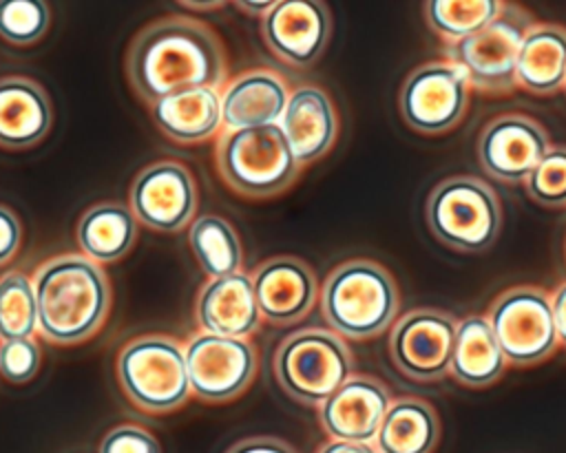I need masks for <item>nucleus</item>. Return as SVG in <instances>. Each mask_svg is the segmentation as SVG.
<instances>
[{"instance_id": "nucleus-6", "label": "nucleus", "mask_w": 566, "mask_h": 453, "mask_svg": "<svg viewBox=\"0 0 566 453\" xmlns=\"http://www.w3.org/2000/svg\"><path fill=\"white\" fill-rule=\"evenodd\" d=\"M433 236L451 250L478 254L500 234L502 210L497 194L478 177H449L440 181L424 206Z\"/></svg>"}, {"instance_id": "nucleus-15", "label": "nucleus", "mask_w": 566, "mask_h": 453, "mask_svg": "<svg viewBox=\"0 0 566 453\" xmlns=\"http://www.w3.org/2000/svg\"><path fill=\"white\" fill-rule=\"evenodd\" d=\"M548 148L544 128L524 115H502L489 122L478 139L482 168L504 183L526 181Z\"/></svg>"}, {"instance_id": "nucleus-21", "label": "nucleus", "mask_w": 566, "mask_h": 453, "mask_svg": "<svg viewBox=\"0 0 566 453\" xmlns=\"http://www.w3.org/2000/svg\"><path fill=\"white\" fill-rule=\"evenodd\" d=\"M53 124L46 91L31 77H0V146L24 150L40 144Z\"/></svg>"}, {"instance_id": "nucleus-8", "label": "nucleus", "mask_w": 566, "mask_h": 453, "mask_svg": "<svg viewBox=\"0 0 566 453\" xmlns=\"http://www.w3.org/2000/svg\"><path fill=\"white\" fill-rule=\"evenodd\" d=\"M531 31V18L515 4H502L500 13L478 33L449 42L447 57L467 82L480 91H509L517 77V55L524 35Z\"/></svg>"}, {"instance_id": "nucleus-37", "label": "nucleus", "mask_w": 566, "mask_h": 453, "mask_svg": "<svg viewBox=\"0 0 566 453\" xmlns=\"http://www.w3.org/2000/svg\"><path fill=\"white\" fill-rule=\"evenodd\" d=\"M316 453H378L367 442H347V440H332L323 444Z\"/></svg>"}, {"instance_id": "nucleus-2", "label": "nucleus", "mask_w": 566, "mask_h": 453, "mask_svg": "<svg viewBox=\"0 0 566 453\" xmlns=\"http://www.w3.org/2000/svg\"><path fill=\"white\" fill-rule=\"evenodd\" d=\"M38 331L53 345L93 338L111 309L113 292L99 263L84 254H57L33 274Z\"/></svg>"}, {"instance_id": "nucleus-18", "label": "nucleus", "mask_w": 566, "mask_h": 453, "mask_svg": "<svg viewBox=\"0 0 566 453\" xmlns=\"http://www.w3.org/2000/svg\"><path fill=\"white\" fill-rule=\"evenodd\" d=\"M195 314L206 334L230 338H248L254 334L261 325V312L252 274L239 270L221 278H210L197 296Z\"/></svg>"}, {"instance_id": "nucleus-17", "label": "nucleus", "mask_w": 566, "mask_h": 453, "mask_svg": "<svg viewBox=\"0 0 566 453\" xmlns=\"http://www.w3.org/2000/svg\"><path fill=\"white\" fill-rule=\"evenodd\" d=\"M387 387L371 376H349L321 407L323 429L334 440L371 442L389 411Z\"/></svg>"}, {"instance_id": "nucleus-36", "label": "nucleus", "mask_w": 566, "mask_h": 453, "mask_svg": "<svg viewBox=\"0 0 566 453\" xmlns=\"http://www.w3.org/2000/svg\"><path fill=\"white\" fill-rule=\"evenodd\" d=\"M551 307H553V318H555V329H557V338L559 343L566 345V283H562L553 298H551Z\"/></svg>"}, {"instance_id": "nucleus-27", "label": "nucleus", "mask_w": 566, "mask_h": 453, "mask_svg": "<svg viewBox=\"0 0 566 453\" xmlns=\"http://www.w3.org/2000/svg\"><path fill=\"white\" fill-rule=\"evenodd\" d=\"M188 245L199 267L210 278H221L241 270L243 247L237 230L223 217H197L188 228Z\"/></svg>"}, {"instance_id": "nucleus-30", "label": "nucleus", "mask_w": 566, "mask_h": 453, "mask_svg": "<svg viewBox=\"0 0 566 453\" xmlns=\"http://www.w3.org/2000/svg\"><path fill=\"white\" fill-rule=\"evenodd\" d=\"M49 4L42 0H0V38L15 46H31L49 29Z\"/></svg>"}, {"instance_id": "nucleus-19", "label": "nucleus", "mask_w": 566, "mask_h": 453, "mask_svg": "<svg viewBox=\"0 0 566 453\" xmlns=\"http://www.w3.org/2000/svg\"><path fill=\"white\" fill-rule=\"evenodd\" d=\"M279 126L303 168L329 152L338 135V115L329 95L307 84L290 93Z\"/></svg>"}, {"instance_id": "nucleus-5", "label": "nucleus", "mask_w": 566, "mask_h": 453, "mask_svg": "<svg viewBox=\"0 0 566 453\" xmlns=\"http://www.w3.org/2000/svg\"><path fill=\"white\" fill-rule=\"evenodd\" d=\"M115 373L126 398L146 413H170L192 396L186 351L179 340L146 334L128 340L117 356Z\"/></svg>"}, {"instance_id": "nucleus-10", "label": "nucleus", "mask_w": 566, "mask_h": 453, "mask_svg": "<svg viewBox=\"0 0 566 453\" xmlns=\"http://www.w3.org/2000/svg\"><path fill=\"white\" fill-rule=\"evenodd\" d=\"M186 369L192 396L203 402L239 398L256 376V351L248 338L197 334L186 347Z\"/></svg>"}, {"instance_id": "nucleus-22", "label": "nucleus", "mask_w": 566, "mask_h": 453, "mask_svg": "<svg viewBox=\"0 0 566 453\" xmlns=\"http://www.w3.org/2000/svg\"><path fill=\"white\" fill-rule=\"evenodd\" d=\"M148 110L157 128L179 144L206 141L223 126L221 93L210 86L166 95L148 104Z\"/></svg>"}, {"instance_id": "nucleus-29", "label": "nucleus", "mask_w": 566, "mask_h": 453, "mask_svg": "<svg viewBox=\"0 0 566 453\" xmlns=\"http://www.w3.org/2000/svg\"><path fill=\"white\" fill-rule=\"evenodd\" d=\"M502 9L495 0H431L424 4L429 27L449 42L464 40L482 31Z\"/></svg>"}, {"instance_id": "nucleus-32", "label": "nucleus", "mask_w": 566, "mask_h": 453, "mask_svg": "<svg viewBox=\"0 0 566 453\" xmlns=\"http://www.w3.org/2000/svg\"><path fill=\"white\" fill-rule=\"evenodd\" d=\"M42 365V351L35 338L4 340L0 343V376L13 384L35 378Z\"/></svg>"}, {"instance_id": "nucleus-3", "label": "nucleus", "mask_w": 566, "mask_h": 453, "mask_svg": "<svg viewBox=\"0 0 566 453\" xmlns=\"http://www.w3.org/2000/svg\"><path fill=\"white\" fill-rule=\"evenodd\" d=\"M321 312L340 338L365 340L394 323L398 287L382 265L352 259L327 274L321 287Z\"/></svg>"}, {"instance_id": "nucleus-25", "label": "nucleus", "mask_w": 566, "mask_h": 453, "mask_svg": "<svg viewBox=\"0 0 566 453\" xmlns=\"http://www.w3.org/2000/svg\"><path fill=\"white\" fill-rule=\"evenodd\" d=\"M515 77L535 95L562 88L566 80V31L555 24L531 27L520 46Z\"/></svg>"}, {"instance_id": "nucleus-40", "label": "nucleus", "mask_w": 566, "mask_h": 453, "mask_svg": "<svg viewBox=\"0 0 566 453\" xmlns=\"http://www.w3.org/2000/svg\"><path fill=\"white\" fill-rule=\"evenodd\" d=\"M564 86H566V80H564Z\"/></svg>"}, {"instance_id": "nucleus-1", "label": "nucleus", "mask_w": 566, "mask_h": 453, "mask_svg": "<svg viewBox=\"0 0 566 453\" xmlns=\"http://www.w3.org/2000/svg\"><path fill=\"white\" fill-rule=\"evenodd\" d=\"M126 75L146 104L186 88H219L226 80V51L219 35L201 20L166 15L133 38Z\"/></svg>"}, {"instance_id": "nucleus-20", "label": "nucleus", "mask_w": 566, "mask_h": 453, "mask_svg": "<svg viewBox=\"0 0 566 453\" xmlns=\"http://www.w3.org/2000/svg\"><path fill=\"white\" fill-rule=\"evenodd\" d=\"M290 99L287 84L268 69L245 71L221 93V119L226 130L281 124Z\"/></svg>"}, {"instance_id": "nucleus-38", "label": "nucleus", "mask_w": 566, "mask_h": 453, "mask_svg": "<svg viewBox=\"0 0 566 453\" xmlns=\"http://www.w3.org/2000/svg\"><path fill=\"white\" fill-rule=\"evenodd\" d=\"M274 2H239V9L248 11V13H268L272 9Z\"/></svg>"}, {"instance_id": "nucleus-34", "label": "nucleus", "mask_w": 566, "mask_h": 453, "mask_svg": "<svg viewBox=\"0 0 566 453\" xmlns=\"http://www.w3.org/2000/svg\"><path fill=\"white\" fill-rule=\"evenodd\" d=\"M22 243V225L18 217L0 206V265H7L20 250Z\"/></svg>"}, {"instance_id": "nucleus-4", "label": "nucleus", "mask_w": 566, "mask_h": 453, "mask_svg": "<svg viewBox=\"0 0 566 453\" xmlns=\"http://www.w3.org/2000/svg\"><path fill=\"white\" fill-rule=\"evenodd\" d=\"M214 159L221 179L234 192L250 199L281 194L301 172V164L279 124L223 130L217 141Z\"/></svg>"}, {"instance_id": "nucleus-11", "label": "nucleus", "mask_w": 566, "mask_h": 453, "mask_svg": "<svg viewBox=\"0 0 566 453\" xmlns=\"http://www.w3.org/2000/svg\"><path fill=\"white\" fill-rule=\"evenodd\" d=\"M469 82L451 62H429L418 66L398 95V106L407 126L418 133L438 135L451 130L464 115Z\"/></svg>"}, {"instance_id": "nucleus-16", "label": "nucleus", "mask_w": 566, "mask_h": 453, "mask_svg": "<svg viewBox=\"0 0 566 453\" xmlns=\"http://www.w3.org/2000/svg\"><path fill=\"white\" fill-rule=\"evenodd\" d=\"M261 318L274 325H292L310 314L318 296L312 267L292 254L268 259L252 274Z\"/></svg>"}, {"instance_id": "nucleus-23", "label": "nucleus", "mask_w": 566, "mask_h": 453, "mask_svg": "<svg viewBox=\"0 0 566 453\" xmlns=\"http://www.w3.org/2000/svg\"><path fill=\"white\" fill-rule=\"evenodd\" d=\"M137 219L130 206L102 201L91 206L77 221L75 239L82 254L99 265L124 259L137 239Z\"/></svg>"}, {"instance_id": "nucleus-13", "label": "nucleus", "mask_w": 566, "mask_h": 453, "mask_svg": "<svg viewBox=\"0 0 566 453\" xmlns=\"http://www.w3.org/2000/svg\"><path fill=\"white\" fill-rule=\"evenodd\" d=\"M128 201L139 223L157 232H179L195 221L199 194L188 166L161 159L137 172Z\"/></svg>"}, {"instance_id": "nucleus-9", "label": "nucleus", "mask_w": 566, "mask_h": 453, "mask_svg": "<svg viewBox=\"0 0 566 453\" xmlns=\"http://www.w3.org/2000/svg\"><path fill=\"white\" fill-rule=\"evenodd\" d=\"M489 323L506 360L513 365L542 362L559 343L551 298L539 287L520 285L506 289L493 303Z\"/></svg>"}, {"instance_id": "nucleus-39", "label": "nucleus", "mask_w": 566, "mask_h": 453, "mask_svg": "<svg viewBox=\"0 0 566 453\" xmlns=\"http://www.w3.org/2000/svg\"><path fill=\"white\" fill-rule=\"evenodd\" d=\"M186 7H195V9H212V7H221V2H217V4H199V2H186Z\"/></svg>"}, {"instance_id": "nucleus-12", "label": "nucleus", "mask_w": 566, "mask_h": 453, "mask_svg": "<svg viewBox=\"0 0 566 453\" xmlns=\"http://www.w3.org/2000/svg\"><path fill=\"white\" fill-rule=\"evenodd\" d=\"M458 320L440 309L420 307L396 320L389 334V356L411 380H438L451 367Z\"/></svg>"}, {"instance_id": "nucleus-35", "label": "nucleus", "mask_w": 566, "mask_h": 453, "mask_svg": "<svg viewBox=\"0 0 566 453\" xmlns=\"http://www.w3.org/2000/svg\"><path fill=\"white\" fill-rule=\"evenodd\" d=\"M226 453H296V451L292 444H287L281 438L256 435V438H245V440L232 444Z\"/></svg>"}, {"instance_id": "nucleus-14", "label": "nucleus", "mask_w": 566, "mask_h": 453, "mask_svg": "<svg viewBox=\"0 0 566 453\" xmlns=\"http://www.w3.org/2000/svg\"><path fill=\"white\" fill-rule=\"evenodd\" d=\"M268 49L290 66H312L332 35V15L321 0L274 2L261 20Z\"/></svg>"}, {"instance_id": "nucleus-24", "label": "nucleus", "mask_w": 566, "mask_h": 453, "mask_svg": "<svg viewBox=\"0 0 566 453\" xmlns=\"http://www.w3.org/2000/svg\"><path fill=\"white\" fill-rule=\"evenodd\" d=\"M506 356L493 334L489 318L467 316L458 323L449 371L467 387H486L495 382L506 367Z\"/></svg>"}, {"instance_id": "nucleus-31", "label": "nucleus", "mask_w": 566, "mask_h": 453, "mask_svg": "<svg viewBox=\"0 0 566 453\" xmlns=\"http://www.w3.org/2000/svg\"><path fill=\"white\" fill-rule=\"evenodd\" d=\"M524 183L539 206H566V146H551Z\"/></svg>"}, {"instance_id": "nucleus-26", "label": "nucleus", "mask_w": 566, "mask_h": 453, "mask_svg": "<svg viewBox=\"0 0 566 453\" xmlns=\"http://www.w3.org/2000/svg\"><path fill=\"white\" fill-rule=\"evenodd\" d=\"M440 438L436 411L418 398L391 402L376 435L378 453H431Z\"/></svg>"}, {"instance_id": "nucleus-33", "label": "nucleus", "mask_w": 566, "mask_h": 453, "mask_svg": "<svg viewBox=\"0 0 566 453\" xmlns=\"http://www.w3.org/2000/svg\"><path fill=\"white\" fill-rule=\"evenodd\" d=\"M97 453H161V446L150 431L137 424H119L102 438Z\"/></svg>"}, {"instance_id": "nucleus-28", "label": "nucleus", "mask_w": 566, "mask_h": 453, "mask_svg": "<svg viewBox=\"0 0 566 453\" xmlns=\"http://www.w3.org/2000/svg\"><path fill=\"white\" fill-rule=\"evenodd\" d=\"M38 331V303L33 281L11 270L0 276V343L33 338Z\"/></svg>"}, {"instance_id": "nucleus-7", "label": "nucleus", "mask_w": 566, "mask_h": 453, "mask_svg": "<svg viewBox=\"0 0 566 453\" xmlns=\"http://www.w3.org/2000/svg\"><path fill=\"white\" fill-rule=\"evenodd\" d=\"M352 351L329 329H301L281 340L272 369L279 387L303 404H323L349 376Z\"/></svg>"}]
</instances>
